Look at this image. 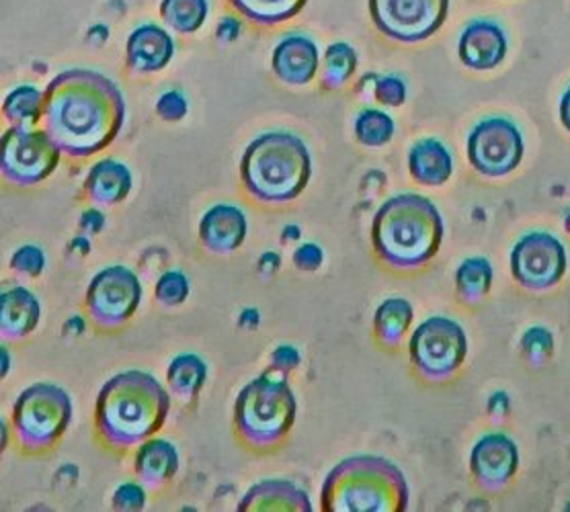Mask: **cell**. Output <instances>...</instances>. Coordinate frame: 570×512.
Masks as SVG:
<instances>
[{
  "instance_id": "obj_38",
  "label": "cell",
  "mask_w": 570,
  "mask_h": 512,
  "mask_svg": "<svg viewBox=\"0 0 570 512\" xmlns=\"http://www.w3.org/2000/svg\"><path fill=\"white\" fill-rule=\"evenodd\" d=\"M299 361L302 357H299L298 348L289 345L277 346L273 351L272 361H269V367H272L269 372L285 375V373L294 372L298 367Z\"/></svg>"
},
{
  "instance_id": "obj_17",
  "label": "cell",
  "mask_w": 570,
  "mask_h": 512,
  "mask_svg": "<svg viewBox=\"0 0 570 512\" xmlns=\"http://www.w3.org/2000/svg\"><path fill=\"white\" fill-rule=\"evenodd\" d=\"M175 41L169 31L155 23L136 27L126 43V62L134 75H153L170 65Z\"/></svg>"
},
{
  "instance_id": "obj_31",
  "label": "cell",
  "mask_w": 570,
  "mask_h": 512,
  "mask_svg": "<svg viewBox=\"0 0 570 512\" xmlns=\"http://www.w3.org/2000/svg\"><path fill=\"white\" fill-rule=\"evenodd\" d=\"M394 119L380 109H363L355 119V138L363 146L380 148L394 136Z\"/></svg>"
},
{
  "instance_id": "obj_30",
  "label": "cell",
  "mask_w": 570,
  "mask_h": 512,
  "mask_svg": "<svg viewBox=\"0 0 570 512\" xmlns=\"http://www.w3.org/2000/svg\"><path fill=\"white\" fill-rule=\"evenodd\" d=\"M357 68V53L350 43H333L324 53L323 87L326 90H337L353 77Z\"/></svg>"
},
{
  "instance_id": "obj_40",
  "label": "cell",
  "mask_w": 570,
  "mask_h": 512,
  "mask_svg": "<svg viewBox=\"0 0 570 512\" xmlns=\"http://www.w3.org/2000/svg\"><path fill=\"white\" fill-rule=\"evenodd\" d=\"M105 226V216L104 214H99L97 209H91V211H87V214H82V219H80V228L82 230L95 232L101 230Z\"/></svg>"
},
{
  "instance_id": "obj_27",
  "label": "cell",
  "mask_w": 570,
  "mask_h": 512,
  "mask_svg": "<svg viewBox=\"0 0 570 512\" xmlns=\"http://www.w3.org/2000/svg\"><path fill=\"white\" fill-rule=\"evenodd\" d=\"M2 116L11 126L33 128L39 119H43V92L31 85L17 87L2 102Z\"/></svg>"
},
{
  "instance_id": "obj_37",
  "label": "cell",
  "mask_w": 570,
  "mask_h": 512,
  "mask_svg": "<svg viewBox=\"0 0 570 512\" xmlns=\"http://www.w3.org/2000/svg\"><path fill=\"white\" fill-rule=\"evenodd\" d=\"M374 92L377 101L389 107H401L402 102L406 101V87L399 77H376Z\"/></svg>"
},
{
  "instance_id": "obj_34",
  "label": "cell",
  "mask_w": 570,
  "mask_h": 512,
  "mask_svg": "<svg viewBox=\"0 0 570 512\" xmlns=\"http://www.w3.org/2000/svg\"><path fill=\"white\" fill-rule=\"evenodd\" d=\"M521 348L530 363H535V365L544 363L546 358L550 357L554 351L552 334L548 333L546 328H532L523 336Z\"/></svg>"
},
{
  "instance_id": "obj_6",
  "label": "cell",
  "mask_w": 570,
  "mask_h": 512,
  "mask_svg": "<svg viewBox=\"0 0 570 512\" xmlns=\"http://www.w3.org/2000/svg\"><path fill=\"white\" fill-rule=\"evenodd\" d=\"M298 416V400L285 375L269 373L248 382L234 402V424L238 435L255 447H272L284 441Z\"/></svg>"
},
{
  "instance_id": "obj_11",
  "label": "cell",
  "mask_w": 570,
  "mask_h": 512,
  "mask_svg": "<svg viewBox=\"0 0 570 512\" xmlns=\"http://www.w3.org/2000/svg\"><path fill=\"white\" fill-rule=\"evenodd\" d=\"M142 302V285L128 267L99 270L87 289V312L101 328H117L130 321Z\"/></svg>"
},
{
  "instance_id": "obj_7",
  "label": "cell",
  "mask_w": 570,
  "mask_h": 512,
  "mask_svg": "<svg viewBox=\"0 0 570 512\" xmlns=\"http://www.w3.org/2000/svg\"><path fill=\"white\" fill-rule=\"evenodd\" d=\"M70 423L72 397L60 385H31L14 402V433L29 453L56 445Z\"/></svg>"
},
{
  "instance_id": "obj_41",
  "label": "cell",
  "mask_w": 570,
  "mask_h": 512,
  "mask_svg": "<svg viewBox=\"0 0 570 512\" xmlns=\"http://www.w3.org/2000/svg\"><path fill=\"white\" fill-rule=\"evenodd\" d=\"M238 33H240V23L236 19H233V17L222 19L220 26H218V38L222 41H234L238 38Z\"/></svg>"
},
{
  "instance_id": "obj_12",
  "label": "cell",
  "mask_w": 570,
  "mask_h": 512,
  "mask_svg": "<svg viewBox=\"0 0 570 512\" xmlns=\"http://www.w3.org/2000/svg\"><path fill=\"white\" fill-rule=\"evenodd\" d=\"M523 158V138L513 121L491 117L468 136V160L484 177H505Z\"/></svg>"
},
{
  "instance_id": "obj_22",
  "label": "cell",
  "mask_w": 570,
  "mask_h": 512,
  "mask_svg": "<svg viewBox=\"0 0 570 512\" xmlns=\"http://www.w3.org/2000/svg\"><path fill=\"white\" fill-rule=\"evenodd\" d=\"M130 168L117 160H101L92 165L87 180H85V193L89 201L97 207H111L121 204L131 191Z\"/></svg>"
},
{
  "instance_id": "obj_5",
  "label": "cell",
  "mask_w": 570,
  "mask_h": 512,
  "mask_svg": "<svg viewBox=\"0 0 570 512\" xmlns=\"http://www.w3.org/2000/svg\"><path fill=\"white\" fill-rule=\"evenodd\" d=\"M312 177L306 144L287 131H269L248 144L240 160L245 191L261 204L282 205L298 199Z\"/></svg>"
},
{
  "instance_id": "obj_4",
  "label": "cell",
  "mask_w": 570,
  "mask_h": 512,
  "mask_svg": "<svg viewBox=\"0 0 570 512\" xmlns=\"http://www.w3.org/2000/svg\"><path fill=\"white\" fill-rule=\"evenodd\" d=\"M324 512H404L409 509L406 477L392 461L353 455L337 463L321 490Z\"/></svg>"
},
{
  "instance_id": "obj_13",
  "label": "cell",
  "mask_w": 570,
  "mask_h": 512,
  "mask_svg": "<svg viewBox=\"0 0 570 512\" xmlns=\"http://www.w3.org/2000/svg\"><path fill=\"white\" fill-rule=\"evenodd\" d=\"M511 273L533 292L554 287L567 273V248L548 232H532L513 246Z\"/></svg>"
},
{
  "instance_id": "obj_1",
  "label": "cell",
  "mask_w": 570,
  "mask_h": 512,
  "mask_svg": "<svg viewBox=\"0 0 570 512\" xmlns=\"http://www.w3.org/2000/svg\"><path fill=\"white\" fill-rule=\"evenodd\" d=\"M124 121V95L101 72L65 70L43 90V129L72 158L105 150L119 136Z\"/></svg>"
},
{
  "instance_id": "obj_19",
  "label": "cell",
  "mask_w": 570,
  "mask_h": 512,
  "mask_svg": "<svg viewBox=\"0 0 570 512\" xmlns=\"http://www.w3.org/2000/svg\"><path fill=\"white\" fill-rule=\"evenodd\" d=\"M236 511L240 512H311L308 494L285 480H265L248 490Z\"/></svg>"
},
{
  "instance_id": "obj_2",
  "label": "cell",
  "mask_w": 570,
  "mask_h": 512,
  "mask_svg": "<svg viewBox=\"0 0 570 512\" xmlns=\"http://www.w3.org/2000/svg\"><path fill=\"white\" fill-rule=\"evenodd\" d=\"M170 412L169 392L153 373H117L104 384L95 404V424L107 445H142L163 429Z\"/></svg>"
},
{
  "instance_id": "obj_29",
  "label": "cell",
  "mask_w": 570,
  "mask_h": 512,
  "mask_svg": "<svg viewBox=\"0 0 570 512\" xmlns=\"http://www.w3.org/2000/svg\"><path fill=\"white\" fill-rule=\"evenodd\" d=\"M208 0H163L160 14L163 21L177 33L189 36L199 31L208 19Z\"/></svg>"
},
{
  "instance_id": "obj_36",
  "label": "cell",
  "mask_w": 570,
  "mask_h": 512,
  "mask_svg": "<svg viewBox=\"0 0 570 512\" xmlns=\"http://www.w3.org/2000/svg\"><path fill=\"white\" fill-rule=\"evenodd\" d=\"M146 506V492H144L142 484L136 482H128L117 488L114 494V509L116 511H142Z\"/></svg>"
},
{
  "instance_id": "obj_8",
  "label": "cell",
  "mask_w": 570,
  "mask_h": 512,
  "mask_svg": "<svg viewBox=\"0 0 570 512\" xmlns=\"http://www.w3.org/2000/svg\"><path fill=\"white\" fill-rule=\"evenodd\" d=\"M60 154L46 129L11 126L0 140V173L11 185L31 187L52 175Z\"/></svg>"
},
{
  "instance_id": "obj_9",
  "label": "cell",
  "mask_w": 570,
  "mask_h": 512,
  "mask_svg": "<svg viewBox=\"0 0 570 512\" xmlns=\"http://www.w3.org/2000/svg\"><path fill=\"white\" fill-rule=\"evenodd\" d=\"M468 355L466 331L445 316L419 324L411 336V361L428 380H445L454 375Z\"/></svg>"
},
{
  "instance_id": "obj_16",
  "label": "cell",
  "mask_w": 570,
  "mask_h": 512,
  "mask_svg": "<svg viewBox=\"0 0 570 512\" xmlns=\"http://www.w3.org/2000/svg\"><path fill=\"white\" fill-rule=\"evenodd\" d=\"M321 66L318 46L306 36H287L282 39L272 56V68L275 77L285 85L304 87L316 77Z\"/></svg>"
},
{
  "instance_id": "obj_26",
  "label": "cell",
  "mask_w": 570,
  "mask_h": 512,
  "mask_svg": "<svg viewBox=\"0 0 570 512\" xmlns=\"http://www.w3.org/2000/svg\"><path fill=\"white\" fill-rule=\"evenodd\" d=\"M248 21L259 26H277L294 19L308 0H228Z\"/></svg>"
},
{
  "instance_id": "obj_43",
  "label": "cell",
  "mask_w": 570,
  "mask_h": 512,
  "mask_svg": "<svg viewBox=\"0 0 570 512\" xmlns=\"http://www.w3.org/2000/svg\"><path fill=\"white\" fill-rule=\"evenodd\" d=\"M9 373V353L7 348H2V377Z\"/></svg>"
},
{
  "instance_id": "obj_32",
  "label": "cell",
  "mask_w": 570,
  "mask_h": 512,
  "mask_svg": "<svg viewBox=\"0 0 570 512\" xmlns=\"http://www.w3.org/2000/svg\"><path fill=\"white\" fill-rule=\"evenodd\" d=\"M189 289H191L189 279L183 275L181 270H167L156 282V302L165 307L181 306L183 302L189 297Z\"/></svg>"
},
{
  "instance_id": "obj_33",
  "label": "cell",
  "mask_w": 570,
  "mask_h": 512,
  "mask_svg": "<svg viewBox=\"0 0 570 512\" xmlns=\"http://www.w3.org/2000/svg\"><path fill=\"white\" fill-rule=\"evenodd\" d=\"M11 269L19 275H26V277H39L46 269L43 250L38 246H31V244L17 248L11 256Z\"/></svg>"
},
{
  "instance_id": "obj_20",
  "label": "cell",
  "mask_w": 570,
  "mask_h": 512,
  "mask_svg": "<svg viewBox=\"0 0 570 512\" xmlns=\"http://www.w3.org/2000/svg\"><path fill=\"white\" fill-rule=\"evenodd\" d=\"M41 306L26 287H11L0 295V333L7 341L26 338L38 328Z\"/></svg>"
},
{
  "instance_id": "obj_14",
  "label": "cell",
  "mask_w": 570,
  "mask_h": 512,
  "mask_svg": "<svg viewBox=\"0 0 570 512\" xmlns=\"http://www.w3.org/2000/svg\"><path fill=\"white\" fill-rule=\"evenodd\" d=\"M519 451L513 439L503 433H491L480 439L470 453V470L480 486L497 490L518 474Z\"/></svg>"
},
{
  "instance_id": "obj_3",
  "label": "cell",
  "mask_w": 570,
  "mask_h": 512,
  "mask_svg": "<svg viewBox=\"0 0 570 512\" xmlns=\"http://www.w3.org/2000/svg\"><path fill=\"white\" fill-rule=\"evenodd\" d=\"M443 219L435 204L416 193L390 197L372 221L377 256L394 269H416L440 253Z\"/></svg>"
},
{
  "instance_id": "obj_42",
  "label": "cell",
  "mask_w": 570,
  "mask_h": 512,
  "mask_svg": "<svg viewBox=\"0 0 570 512\" xmlns=\"http://www.w3.org/2000/svg\"><path fill=\"white\" fill-rule=\"evenodd\" d=\"M560 121L570 131V87L560 99Z\"/></svg>"
},
{
  "instance_id": "obj_24",
  "label": "cell",
  "mask_w": 570,
  "mask_h": 512,
  "mask_svg": "<svg viewBox=\"0 0 570 512\" xmlns=\"http://www.w3.org/2000/svg\"><path fill=\"white\" fill-rule=\"evenodd\" d=\"M208 380V365L202 357L194 353H185L170 361L167 370V382H169L173 396L179 397L181 402H194L199 396L202 387Z\"/></svg>"
},
{
  "instance_id": "obj_10",
  "label": "cell",
  "mask_w": 570,
  "mask_h": 512,
  "mask_svg": "<svg viewBox=\"0 0 570 512\" xmlns=\"http://www.w3.org/2000/svg\"><path fill=\"white\" fill-rule=\"evenodd\" d=\"M450 0H370L374 26L390 39L416 43L440 31Z\"/></svg>"
},
{
  "instance_id": "obj_15",
  "label": "cell",
  "mask_w": 570,
  "mask_h": 512,
  "mask_svg": "<svg viewBox=\"0 0 570 512\" xmlns=\"http://www.w3.org/2000/svg\"><path fill=\"white\" fill-rule=\"evenodd\" d=\"M247 216L236 205L209 207L199 221V243L212 255H230L247 238Z\"/></svg>"
},
{
  "instance_id": "obj_21",
  "label": "cell",
  "mask_w": 570,
  "mask_h": 512,
  "mask_svg": "<svg viewBox=\"0 0 570 512\" xmlns=\"http://www.w3.org/2000/svg\"><path fill=\"white\" fill-rule=\"evenodd\" d=\"M134 472L138 475L140 484L148 490L165 486L179 472L177 447L165 439L144 441L134 461Z\"/></svg>"
},
{
  "instance_id": "obj_25",
  "label": "cell",
  "mask_w": 570,
  "mask_h": 512,
  "mask_svg": "<svg viewBox=\"0 0 570 512\" xmlns=\"http://www.w3.org/2000/svg\"><path fill=\"white\" fill-rule=\"evenodd\" d=\"M415 318V309L411 302L402 297H390L382 302L374 316V331H376L377 341L382 345H401L402 336L411 328Z\"/></svg>"
},
{
  "instance_id": "obj_18",
  "label": "cell",
  "mask_w": 570,
  "mask_h": 512,
  "mask_svg": "<svg viewBox=\"0 0 570 512\" xmlns=\"http://www.w3.org/2000/svg\"><path fill=\"white\" fill-rule=\"evenodd\" d=\"M460 60L472 70H493L505 60L507 38L501 26L479 19L464 29L460 38Z\"/></svg>"
},
{
  "instance_id": "obj_23",
  "label": "cell",
  "mask_w": 570,
  "mask_h": 512,
  "mask_svg": "<svg viewBox=\"0 0 570 512\" xmlns=\"http://www.w3.org/2000/svg\"><path fill=\"white\" fill-rule=\"evenodd\" d=\"M411 177L425 187H441L452 179L454 158L452 152L435 138L416 141L409 154Z\"/></svg>"
},
{
  "instance_id": "obj_28",
  "label": "cell",
  "mask_w": 570,
  "mask_h": 512,
  "mask_svg": "<svg viewBox=\"0 0 570 512\" xmlns=\"http://www.w3.org/2000/svg\"><path fill=\"white\" fill-rule=\"evenodd\" d=\"M491 285H493V267L482 256L466 258L455 273L458 295L468 304L482 302L484 295L491 292Z\"/></svg>"
},
{
  "instance_id": "obj_39",
  "label": "cell",
  "mask_w": 570,
  "mask_h": 512,
  "mask_svg": "<svg viewBox=\"0 0 570 512\" xmlns=\"http://www.w3.org/2000/svg\"><path fill=\"white\" fill-rule=\"evenodd\" d=\"M323 260V248L316 246V244H302L298 250L294 253V265L302 270L321 269Z\"/></svg>"
},
{
  "instance_id": "obj_35",
  "label": "cell",
  "mask_w": 570,
  "mask_h": 512,
  "mask_svg": "<svg viewBox=\"0 0 570 512\" xmlns=\"http://www.w3.org/2000/svg\"><path fill=\"white\" fill-rule=\"evenodd\" d=\"M189 111V102L179 90H167L156 101V114L165 121H181Z\"/></svg>"
}]
</instances>
